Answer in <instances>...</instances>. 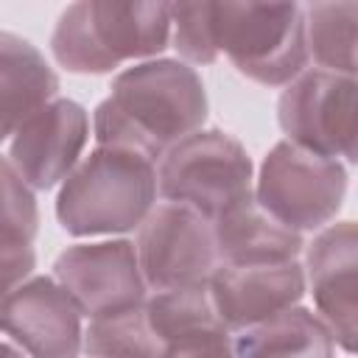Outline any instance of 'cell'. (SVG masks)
Wrapping results in <instances>:
<instances>
[{"instance_id":"cell-1","label":"cell","mask_w":358,"mask_h":358,"mask_svg":"<svg viewBox=\"0 0 358 358\" xmlns=\"http://www.w3.org/2000/svg\"><path fill=\"white\" fill-rule=\"evenodd\" d=\"M207 117L199 73L173 59H148L115 76L112 92L95 109L98 145L134 151L154 165Z\"/></svg>"},{"instance_id":"cell-2","label":"cell","mask_w":358,"mask_h":358,"mask_svg":"<svg viewBox=\"0 0 358 358\" xmlns=\"http://www.w3.org/2000/svg\"><path fill=\"white\" fill-rule=\"evenodd\" d=\"M157 201V165L134 151L98 145L62 182L56 215L70 235H120Z\"/></svg>"},{"instance_id":"cell-3","label":"cell","mask_w":358,"mask_h":358,"mask_svg":"<svg viewBox=\"0 0 358 358\" xmlns=\"http://www.w3.org/2000/svg\"><path fill=\"white\" fill-rule=\"evenodd\" d=\"M171 36L168 3H73L56 22L50 50L70 73H109L157 56Z\"/></svg>"},{"instance_id":"cell-4","label":"cell","mask_w":358,"mask_h":358,"mask_svg":"<svg viewBox=\"0 0 358 358\" xmlns=\"http://www.w3.org/2000/svg\"><path fill=\"white\" fill-rule=\"evenodd\" d=\"M215 53L257 84H291L308 64L305 14L296 3H210Z\"/></svg>"},{"instance_id":"cell-5","label":"cell","mask_w":358,"mask_h":358,"mask_svg":"<svg viewBox=\"0 0 358 358\" xmlns=\"http://www.w3.org/2000/svg\"><path fill=\"white\" fill-rule=\"evenodd\" d=\"M157 193L213 221L252 196V159L232 134L199 129L159 159Z\"/></svg>"},{"instance_id":"cell-6","label":"cell","mask_w":358,"mask_h":358,"mask_svg":"<svg viewBox=\"0 0 358 358\" xmlns=\"http://www.w3.org/2000/svg\"><path fill=\"white\" fill-rule=\"evenodd\" d=\"M347 193V171L336 157L313 154L288 140L277 143L260 165L255 201L294 232L330 224Z\"/></svg>"},{"instance_id":"cell-7","label":"cell","mask_w":358,"mask_h":358,"mask_svg":"<svg viewBox=\"0 0 358 358\" xmlns=\"http://www.w3.org/2000/svg\"><path fill=\"white\" fill-rule=\"evenodd\" d=\"M277 117L288 143L313 154L355 159L358 106L352 76L327 70L299 73L280 95Z\"/></svg>"},{"instance_id":"cell-8","label":"cell","mask_w":358,"mask_h":358,"mask_svg":"<svg viewBox=\"0 0 358 358\" xmlns=\"http://www.w3.org/2000/svg\"><path fill=\"white\" fill-rule=\"evenodd\" d=\"M137 263L154 291L207 285L218 268L213 224L190 207L162 201L137 227Z\"/></svg>"},{"instance_id":"cell-9","label":"cell","mask_w":358,"mask_h":358,"mask_svg":"<svg viewBox=\"0 0 358 358\" xmlns=\"http://www.w3.org/2000/svg\"><path fill=\"white\" fill-rule=\"evenodd\" d=\"M56 282L70 294L81 316L98 319L145 302V280L134 243L98 241L64 249L56 263Z\"/></svg>"},{"instance_id":"cell-10","label":"cell","mask_w":358,"mask_h":358,"mask_svg":"<svg viewBox=\"0 0 358 358\" xmlns=\"http://www.w3.org/2000/svg\"><path fill=\"white\" fill-rule=\"evenodd\" d=\"M0 333L28 358H78L81 310L50 277H31L0 299Z\"/></svg>"},{"instance_id":"cell-11","label":"cell","mask_w":358,"mask_h":358,"mask_svg":"<svg viewBox=\"0 0 358 358\" xmlns=\"http://www.w3.org/2000/svg\"><path fill=\"white\" fill-rule=\"evenodd\" d=\"M90 137V117L81 103L56 98L28 117L11 137L8 162L34 190L62 185L81 162Z\"/></svg>"},{"instance_id":"cell-12","label":"cell","mask_w":358,"mask_h":358,"mask_svg":"<svg viewBox=\"0 0 358 358\" xmlns=\"http://www.w3.org/2000/svg\"><path fill=\"white\" fill-rule=\"evenodd\" d=\"M207 291L218 322L227 330H246L294 308L305 294V274L296 260L271 266L218 263Z\"/></svg>"},{"instance_id":"cell-13","label":"cell","mask_w":358,"mask_h":358,"mask_svg":"<svg viewBox=\"0 0 358 358\" xmlns=\"http://www.w3.org/2000/svg\"><path fill=\"white\" fill-rule=\"evenodd\" d=\"M355 268L358 232L352 221L322 229L305 252L302 274L310 285L319 319L330 327L336 344H341L347 352L355 350Z\"/></svg>"},{"instance_id":"cell-14","label":"cell","mask_w":358,"mask_h":358,"mask_svg":"<svg viewBox=\"0 0 358 358\" xmlns=\"http://www.w3.org/2000/svg\"><path fill=\"white\" fill-rule=\"evenodd\" d=\"M213 224L218 263L224 266H271L299 257L305 241L299 232L274 221L257 207L255 196L224 210Z\"/></svg>"},{"instance_id":"cell-15","label":"cell","mask_w":358,"mask_h":358,"mask_svg":"<svg viewBox=\"0 0 358 358\" xmlns=\"http://www.w3.org/2000/svg\"><path fill=\"white\" fill-rule=\"evenodd\" d=\"M59 78L45 56L22 36L0 31V143L56 101Z\"/></svg>"},{"instance_id":"cell-16","label":"cell","mask_w":358,"mask_h":358,"mask_svg":"<svg viewBox=\"0 0 358 358\" xmlns=\"http://www.w3.org/2000/svg\"><path fill=\"white\" fill-rule=\"evenodd\" d=\"M235 358H333L330 327L308 308H288L232 338Z\"/></svg>"},{"instance_id":"cell-17","label":"cell","mask_w":358,"mask_h":358,"mask_svg":"<svg viewBox=\"0 0 358 358\" xmlns=\"http://www.w3.org/2000/svg\"><path fill=\"white\" fill-rule=\"evenodd\" d=\"M305 14V45L308 56L319 64V70L352 76L355 73V22L358 3L336 0V3H313Z\"/></svg>"},{"instance_id":"cell-18","label":"cell","mask_w":358,"mask_h":358,"mask_svg":"<svg viewBox=\"0 0 358 358\" xmlns=\"http://www.w3.org/2000/svg\"><path fill=\"white\" fill-rule=\"evenodd\" d=\"M81 350L90 358H162L165 341L151 330L145 305L90 319Z\"/></svg>"},{"instance_id":"cell-19","label":"cell","mask_w":358,"mask_h":358,"mask_svg":"<svg viewBox=\"0 0 358 358\" xmlns=\"http://www.w3.org/2000/svg\"><path fill=\"white\" fill-rule=\"evenodd\" d=\"M145 316L151 330L168 344L193 333L224 327L215 316V308L210 302L207 285H187V288H168L157 291L145 302Z\"/></svg>"},{"instance_id":"cell-20","label":"cell","mask_w":358,"mask_h":358,"mask_svg":"<svg viewBox=\"0 0 358 358\" xmlns=\"http://www.w3.org/2000/svg\"><path fill=\"white\" fill-rule=\"evenodd\" d=\"M39 229L34 187L17 173L8 157H0V243L31 246Z\"/></svg>"},{"instance_id":"cell-21","label":"cell","mask_w":358,"mask_h":358,"mask_svg":"<svg viewBox=\"0 0 358 358\" xmlns=\"http://www.w3.org/2000/svg\"><path fill=\"white\" fill-rule=\"evenodd\" d=\"M173 48L193 64H210L218 59L210 34V3H179L171 6Z\"/></svg>"},{"instance_id":"cell-22","label":"cell","mask_w":358,"mask_h":358,"mask_svg":"<svg viewBox=\"0 0 358 358\" xmlns=\"http://www.w3.org/2000/svg\"><path fill=\"white\" fill-rule=\"evenodd\" d=\"M162 358H235V352H232L229 330L215 327V330H204V333L168 341Z\"/></svg>"},{"instance_id":"cell-23","label":"cell","mask_w":358,"mask_h":358,"mask_svg":"<svg viewBox=\"0 0 358 358\" xmlns=\"http://www.w3.org/2000/svg\"><path fill=\"white\" fill-rule=\"evenodd\" d=\"M36 255L31 246H11L0 243V299L20 288L34 271Z\"/></svg>"},{"instance_id":"cell-24","label":"cell","mask_w":358,"mask_h":358,"mask_svg":"<svg viewBox=\"0 0 358 358\" xmlns=\"http://www.w3.org/2000/svg\"><path fill=\"white\" fill-rule=\"evenodd\" d=\"M0 358H28L20 347H14L11 341H0Z\"/></svg>"}]
</instances>
